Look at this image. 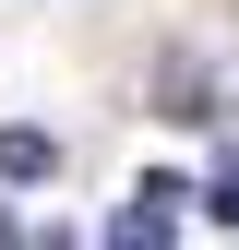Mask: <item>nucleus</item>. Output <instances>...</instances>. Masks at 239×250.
<instances>
[{"label":"nucleus","mask_w":239,"mask_h":250,"mask_svg":"<svg viewBox=\"0 0 239 250\" xmlns=\"http://www.w3.org/2000/svg\"><path fill=\"white\" fill-rule=\"evenodd\" d=\"M48 167H60V143L36 131V119H0V179H12V191H36Z\"/></svg>","instance_id":"nucleus-1"}]
</instances>
